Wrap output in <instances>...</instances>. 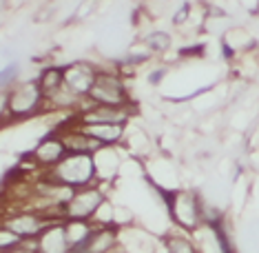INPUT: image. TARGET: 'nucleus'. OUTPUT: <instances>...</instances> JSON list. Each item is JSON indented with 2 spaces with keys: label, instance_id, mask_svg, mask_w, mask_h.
<instances>
[{
  "label": "nucleus",
  "instance_id": "nucleus-3",
  "mask_svg": "<svg viewBox=\"0 0 259 253\" xmlns=\"http://www.w3.org/2000/svg\"><path fill=\"white\" fill-rule=\"evenodd\" d=\"M40 91L42 89L36 85H25L20 89H16L14 96H11V109H14V114H29L38 104Z\"/></svg>",
  "mask_w": 259,
  "mask_h": 253
},
{
  "label": "nucleus",
  "instance_id": "nucleus-9",
  "mask_svg": "<svg viewBox=\"0 0 259 253\" xmlns=\"http://www.w3.org/2000/svg\"><path fill=\"white\" fill-rule=\"evenodd\" d=\"M64 142H58V140H47V142L40 144V149L36 151V156L42 162H58L64 154Z\"/></svg>",
  "mask_w": 259,
  "mask_h": 253
},
{
  "label": "nucleus",
  "instance_id": "nucleus-13",
  "mask_svg": "<svg viewBox=\"0 0 259 253\" xmlns=\"http://www.w3.org/2000/svg\"><path fill=\"white\" fill-rule=\"evenodd\" d=\"M151 45H153V47H157V49H164V47L168 45V38H166V36H162V38H157V36H155V38H151Z\"/></svg>",
  "mask_w": 259,
  "mask_h": 253
},
{
  "label": "nucleus",
  "instance_id": "nucleus-1",
  "mask_svg": "<svg viewBox=\"0 0 259 253\" xmlns=\"http://www.w3.org/2000/svg\"><path fill=\"white\" fill-rule=\"evenodd\" d=\"M93 173V164L91 158L87 154H73L64 160L60 167H58V175H60L62 182L67 185H82L91 178Z\"/></svg>",
  "mask_w": 259,
  "mask_h": 253
},
{
  "label": "nucleus",
  "instance_id": "nucleus-11",
  "mask_svg": "<svg viewBox=\"0 0 259 253\" xmlns=\"http://www.w3.org/2000/svg\"><path fill=\"white\" fill-rule=\"evenodd\" d=\"M64 147L69 151H73V154H87L89 149H93V142H89V140L82 136H69L64 140Z\"/></svg>",
  "mask_w": 259,
  "mask_h": 253
},
{
  "label": "nucleus",
  "instance_id": "nucleus-8",
  "mask_svg": "<svg viewBox=\"0 0 259 253\" xmlns=\"http://www.w3.org/2000/svg\"><path fill=\"white\" fill-rule=\"evenodd\" d=\"M87 133L102 142H113L120 136V125H111V122H96V125L87 127Z\"/></svg>",
  "mask_w": 259,
  "mask_h": 253
},
{
  "label": "nucleus",
  "instance_id": "nucleus-5",
  "mask_svg": "<svg viewBox=\"0 0 259 253\" xmlns=\"http://www.w3.org/2000/svg\"><path fill=\"white\" fill-rule=\"evenodd\" d=\"M124 111L117 109V104H102V107H98L93 114L87 116V122L89 125H96V122H111V125H120L122 120H124Z\"/></svg>",
  "mask_w": 259,
  "mask_h": 253
},
{
  "label": "nucleus",
  "instance_id": "nucleus-4",
  "mask_svg": "<svg viewBox=\"0 0 259 253\" xmlns=\"http://www.w3.org/2000/svg\"><path fill=\"white\" fill-rule=\"evenodd\" d=\"M98 204H100V193H96V191L80 193V196H75L71 202H69V213L75 218H84V215H89Z\"/></svg>",
  "mask_w": 259,
  "mask_h": 253
},
{
  "label": "nucleus",
  "instance_id": "nucleus-14",
  "mask_svg": "<svg viewBox=\"0 0 259 253\" xmlns=\"http://www.w3.org/2000/svg\"><path fill=\"white\" fill-rule=\"evenodd\" d=\"M170 244H173V249H178V251H191V246H188L186 242H175V240H173Z\"/></svg>",
  "mask_w": 259,
  "mask_h": 253
},
{
  "label": "nucleus",
  "instance_id": "nucleus-12",
  "mask_svg": "<svg viewBox=\"0 0 259 253\" xmlns=\"http://www.w3.org/2000/svg\"><path fill=\"white\" fill-rule=\"evenodd\" d=\"M113 242V233H93L91 240H89V249L93 251H100V249H107V246Z\"/></svg>",
  "mask_w": 259,
  "mask_h": 253
},
{
  "label": "nucleus",
  "instance_id": "nucleus-2",
  "mask_svg": "<svg viewBox=\"0 0 259 253\" xmlns=\"http://www.w3.org/2000/svg\"><path fill=\"white\" fill-rule=\"evenodd\" d=\"M89 93L102 104H120L122 98H124L120 80L113 78V76H100V78L93 82Z\"/></svg>",
  "mask_w": 259,
  "mask_h": 253
},
{
  "label": "nucleus",
  "instance_id": "nucleus-7",
  "mask_svg": "<svg viewBox=\"0 0 259 253\" xmlns=\"http://www.w3.org/2000/svg\"><path fill=\"white\" fill-rule=\"evenodd\" d=\"M64 78L69 80V87L75 91H89L93 87V80H91V71L84 67H73L69 69V74H64Z\"/></svg>",
  "mask_w": 259,
  "mask_h": 253
},
{
  "label": "nucleus",
  "instance_id": "nucleus-6",
  "mask_svg": "<svg viewBox=\"0 0 259 253\" xmlns=\"http://www.w3.org/2000/svg\"><path fill=\"white\" fill-rule=\"evenodd\" d=\"M7 229L14 231L16 235H33L42 229V222L33 215H20V218H16V220H11Z\"/></svg>",
  "mask_w": 259,
  "mask_h": 253
},
{
  "label": "nucleus",
  "instance_id": "nucleus-10",
  "mask_svg": "<svg viewBox=\"0 0 259 253\" xmlns=\"http://www.w3.org/2000/svg\"><path fill=\"white\" fill-rule=\"evenodd\" d=\"M62 80H64V74L60 69H49V71H45L42 80H40V89H42V93H54L62 87Z\"/></svg>",
  "mask_w": 259,
  "mask_h": 253
}]
</instances>
